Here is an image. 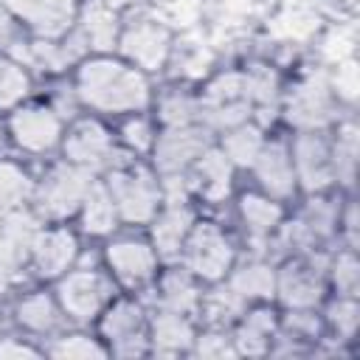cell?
<instances>
[{
  "instance_id": "1",
  "label": "cell",
  "mask_w": 360,
  "mask_h": 360,
  "mask_svg": "<svg viewBox=\"0 0 360 360\" xmlns=\"http://www.w3.org/2000/svg\"><path fill=\"white\" fill-rule=\"evenodd\" d=\"M76 96L84 107L110 115L143 112L152 101L149 79L124 56L93 53L76 68Z\"/></svg>"
},
{
  "instance_id": "2",
  "label": "cell",
  "mask_w": 360,
  "mask_h": 360,
  "mask_svg": "<svg viewBox=\"0 0 360 360\" xmlns=\"http://www.w3.org/2000/svg\"><path fill=\"white\" fill-rule=\"evenodd\" d=\"M93 183V169L76 166L70 160L56 163L34 186V214L45 222H65L68 217H76Z\"/></svg>"
},
{
  "instance_id": "3",
  "label": "cell",
  "mask_w": 360,
  "mask_h": 360,
  "mask_svg": "<svg viewBox=\"0 0 360 360\" xmlns=\"http://www.w3.org/2000/svg\"><path fill=\"white\" fill-rule=\"evenodd\" d=\"M101 183L107 186V191L118 208L121 222L149 225L152 217L158 214V208L163 205V191H160L158 174L138 166V163L110 169Z\"/></svg>"
},
{
  "instance_id": "4",
  "label": "cell",
  "mask_w": 360,
  "mask_h": 360,
  "mask_svg": "<svg viewBox=\"0 0 360 360\" xmlns=\"http://www.w3.org/2000/svg\"><path fill=\"white\" fill-rule=\"evenodd\" d=\"M250 115H253V98L248 90L245 70H228L214 76L197 98V118L205 129L225 132L236 124L250 121Z\"/></svg>"
},
{
  "instance_id": "5",
  "label": "cell",
  "mask_w": 360,
  "mask_h": 360,
  "mask_svg": "<svg viewBox=\"0 0 360 360\" xmlns=\"http://www.w3.org/2000/svg\"><path fill=\"white\" fill-rule=\"evenodd\" d=\"M180 256H183V267L191 276H197V281L217 284L231 273L236 250H233L231 239L225 236V231L219 225L194 222Z\"/></svg>"
},
{
  "instance_id": "6",
  "label": "cell",
  "mask_w": 360,
  "mask_h": 360,
  "mask_svg": "<svg viewBox=\"0 0 360 360\" xmlns=\"http://www.w3.org/2000/svg\"><path fill=\"white\" fill-rule=\"evenodd\" d=\"M290 158L301 191L323 194L335 183L332 141L323 135V129H298V135L290 141Z\"/></svg>"
},
{
  "instance_id": "7",
  "label": "cell",
  "mask_w": 360,
  "mask_h": 360,
  "mask_svg": "<svg viewBox=\"0 0 360 360\" xmlns=\"http://www.w3.org/2000/svg\"><path fill=\"white\" fill-rule=\"evenodd\" d=\"M62 312L76 323L96 321L110 304V281L98 270H68L56 278L53 290Z\"/></svg>"
},
{
  "instance_id": "8",
  "label": "cell",
  "mask_w": 360,
  "mask_h": 360,
  "mask_svg": "<svg viewBox=\"0 0 360 360\" xmlns=\"http://www.w3.org/2000/svg\"><path fill=\"white\" fill-rule=\"evenodd\" d=\"M211 146L208 129L202 124H183V127H163L155 138L152 158H155V174L172 177V174H188L194 160Z\"/></svg>"
},
{
  "instance_id": "9",
  "label": "cell",
  "mask_w": 360,
  "mask_h": 360,
  "mask_svg": "<svg viewBox=\"0 0 360 360\" xmlns=\"http://www.w3.org/2000/svg\"><path fill=\"white\" fill-rule=\"evenodd\" d=\"M98 326L104 340L110 343L107 349L112 354H143L149 349V321L141 309V304L129 301V298H118L110 301L104 307V312L98 315Z\"/></svg>"
},
{
  "instance_id": "10",
  "label": "cell",
  "mask_w": 360,
  "mask_h": 360,
  "mask_svg": "<svg viewBox=\"0 0 360 360\" xmlns=\"http://www.w3.org/2000/svg\"><path fill=\"white\" fill-rule=\"evenodd\" d=\"M8 135L22 152L45 155L62 143L65 124L59 112L45 104H17L8 112Z\"/></svg>"
},
{
  "instance_id": "11",
  "label": "cell",
  "mask_w": 360,
  "mask_h": 360,
  "mask_svg": "<svg viewBox=\"0 0 360 360\" xmlns=\"http://www.w3.org/2000/svg\"><path fill=\"white\" fill-rule=\"evenodd\" d=\"M104 262L110 276L127 287V290H138L143 284H149L158 276V253L152 248V242L146 239H135V236H121L112 239L104 250Z\"/></svg>"
},
{
  "instance_id": "12",
  "label": "cell",
  "mask_w": 360,
  "mask_h": 360,
  "mask_svg": "<svg viewBox=\"0 0 360 360\" xmlns=\"http://www.w3.org/2000/svg\"><path fill=\"white\" fill-rule=\"evenodd\" d=\"M3 8L42 39L65 37L79 14V0H0Z\"/></svg>"
},
{
  "instance_id": "13",
  "label": "cell",
  "mask_w": 360,
  "mask_h": 360,
  "mask_svg": "<svg viewBox=\"0 0 360 360\" xmlns=\"http://www.w3.org/2000/svg\"><path fill=\"white\" fill-rule=\"evenodd\" d=\"M118 51L143 73L160 70L172 53V31L155 20H138L118 34Z\"/></svg>"
},
{
  "instance_id": "14",
  "label": "cell",
  "mask_w": 360,
  "mask_h": 360,
  "mask_svg": "<svg viewBox=\"0 0 360 360\" xmlns=\"http://www.w3.org/2000/svg\"><path fill=\"white\" fill-rule=\"evenodd\" d=\"M76 256H79V239L70 228L59 222L51 228H39L28 250L31 267L37 270L39 278H48V281H56L59 276H65L73 267Z\"/></svg>"
},
{
  "instance_id": "15",
  "label": "cell",
  "mask_w": 360,
  "mask_h": 360,
  "mask_svg": "<svg viewBox=\"0 0 360 360\" xmlns=\"http://www.w3.org/2000/svg\"><path fill=\"white\" fill-rule=\"evenodd\" d=\"M59 146H62L65 160L96 172L110 163L115 152V138L98 118H82L62 135Z\"/></svg>"
},
{
  "instance_id": "16",
  "label": "cell",
  "mask_w": 360,
  "mask_h": 360,
  "mask_svg": "<svg viewBox=\"0 0 360 360\" xmlns=\"http://www.w3.org/2000/svg\"><path fill=\"white\" fill-rule=\"evenodd\" d=\"M259 191L276 197V200H290L298 191V180H295V169H292V158H290V143L278 141V138H264L253 166H250Z\"/></svg>"
},
{
  "instance_id": "17",
  "label": "cell",
  "mask_w": 360,
  "mask_h": 360,
  "mask_svg": "<svg viewBox=\"0 0 360 360\" xmlns=\"http://www.w3.org/2000/svg\"><path fill=\"white\" fill-rule=\"evenodd\" d=\"M194 222H197L194 208L186 200H172V202L160 205L149 222V242H152L158 259H163V262L180 259Z\"/></svg>"
},
{
  "instance_id": "18",
  "label": "cell",
  "mask_w": 360,
  "mask_h": 360,
  "mask_svg": "<svg viewBox=\"0 0 360 360\" xmlns=\"http://www.w3.org/2000/svg\"><path fill=\"white\" fill-rule=\"evenodd\" d=\"M332 87L326 79H304L284 101V115L295 129H323L332 121Z\"/></svg>"
},
{
  "instance_id": "19",
  "label": "cell",
  "mask_w": 360,
  "mask_h": 360,
  "mask_svg": "<svg viewBox=\"0 0 360 360\" xmlns=\"http://www.w3.org/2000/svg\"><path fill=\"white\" fill-rule=\"evenodd\" d=\"M323 278L309 262H287L276 270V295L287 309H312L323 298Z\"/></svg>"
},
{
  "instance_id": "20",
  "label": "cell",
  "mask_w": 360,
  "mask_h": 360,
  "mask_svg": "<svg viewBox=\"0 0 360 360\" xmlns=\"http://www.w3.org/2000/svg\"><path fill=\"white\" fill-rule=\"evenodd\" d=\"M233 163L225 158V152L219 146H208L197 160L194 166L188 169V183L191 188H197V194L208 202H222L228 194H231V186H233Z\"/></svg>"
},
{
  "instance_id": "21",
  "label": "cell",
  "mask_w": 360,
  "mask_h": 360,
  "mask_svg": "<svg viewBox=\"0 0 360 360\" xmlns=\"http://www.w3.org/2000/svg\"><path fill=\"white\" fill-rule=\"evenodd\" d=\"M194 326H191V318L183 315V312H174V309H158L155 318L149 321V343L155 352L160 354H180V352H188L194 346Z\"/></svg>"
},
{
  "instance_id": "22",
  "label": "cell",
  "mask_w": 360,
  "mask_h": 360,
  "mask_svg": "<svg viewBox=\"0 0 360 360\" xmlns=\"http://www.w3.org/2000/svg\"><path fill=\"white\" fill-rule=\"evenodd\" d=\"M239 219H242V225L248 228L250 236L264 239L273 231H278L281 222H284L281 200H276L264 191H248V194L239 197Z\"/></svg>"
},
{
  "instance_id": "23",
  "label": "cell",
  "mask_w": 360,
  "mask_h": 360,
  "mask_svg": "<svg viewBox=\"0 0 360 360\" xmlns=\"http://www.w3.org/2000/svg\"><path fill=\"white\" fill-rule=\"evenodd\" d=\"M79 222H82V231L90 236H110L118 228V222H121L118 208L101 180H96L87 191V197L82 200Z\"/></svg>"
},
{
  "instance_id": "24",
  "label": "cell",
  "mask_w": 360,
  "mask_h": 360,
  "mask_svg": "<svg viewBox=\"0 0 360 360\" xmlns=\"http://www.w3.org/2000/svg\"><path fill=\"white\" fill-rule=\"evenodd\" d=\"M225 278H228V287L245 304L270 301L276 295V270L270 264H264V262H248V264L231 267V273Z\"/></svg>"
},
{
  "instance_id": "25",
  "label": "cell",
  "mask_w": 360,
  "mask_h": 360,
  "mask_svg": "<svg viewBox=\"0 0 360 360\" xmlns=\"http://www.w3.org/2000/svg\"><path fill=\"white\" fill-rule=\"evenodd\" d=\"M276 329H278V323H276L270 309L256 307V309L245 312V318L239 321V326L231 338L236 354H264L270 349V340H273Z\"/></svg>"
},
{
  "instance_id": "26",
  "label": "cell",
  "mask_w": 360,
  "mask_h": 360,
  "mask_svg": "<svg viewBox=\"0 0 360 360\" xmlns=\"http://www.w3.org/2000/svg\"><path fill=\"white\" fill-rule=\"evenodd\" d=\"M202 304V292L197 287V276H191L186 267L166 270L160 276V307L174 309L183 315H194Z\"/></svg>"
},
{
  "instance_id": "27",
  "label": "cell",
  "mask_w": 360,
  "mask_h": 360,
  "mask_svg": "<svg viewBox=\"0 0 360 360\" xmlns=\"http://www.w3.org/2000/svg\"><path fill=\"white\" fill-rule=\"evenodd\" d=\"M17 321H20V326H25L28 332H37V335H48V332H53L56 326H59V321H62V307H59V301H56V295L53 292H31V295H25L20 304H17Z\"/></svg>"
},
{
  "instance_id": "28",
  "label": "cell",
  "mask_w": 360,
  "mask_h": 360,
  "mask_svg": "<svg viewBox=\"0 0 360 360\" xmlns=\"http://www.w3.org/2000/svg\"><path fill=\"white\" fill-rule=\"evenodd\" d=\"M262 143H264L262 127L253 124V121H245V124H236V127L222 132L219 149L233 163V169H250L256 155H259V149H262Z\"/></svg>"
},
{
  "instance_id": "29",
  "label": "cell",
  "mask_w": 360,
  "mask_h": 360,
  "mask_svg": "<svg viewBox=\"0 0 360 360\" xmlns=\"http://www.w3.org/2000/svg\"><path fill=\"white\" fill-rule=\"evenodd\" d=\"M34 180L11 160H0V217L22 211L34 200Z\"/></svg>"
},
{
  "instance_id": "30",
  "label": "cell",
  "mask_w": 360,
  "mask_h": 360,
  "mask_svg": "<svg viewBox=\"0 0 360 360\" xmlns=\"http://www.w3.org/2000/svg\"><path fill=\"white\" fill-rule=\"evenodd\" d=\"M31 90V79L20 62L0 53V110H14Z\"/></svg>"
},
{
  "instance_id": "31",
  "label": "cell",
  "mask_w": 360,
  "mask_h": 360,
  "mask_svg": "<svg viewBox=\"0 0 360 360\" xmlns=\"http://www.w3.org/2000/svg\"><path fill=\"white\" fill-rule=\"evenodd\" d=\"M332 160H335V180L352 183L357 169V127L343 124L338 129V138L332 141Z\"/></svg>"
},
{
  "instance_id": "32",
  "label": "cell",
  "mask_w": 360,
  "mask_h": 360,
  "mask_svg": "<svg viewBox=\"0 0 360 360\" xmlns=\"http://www.w3.org/2000/svg\"><path fill=\"white\" fill-rule=\"evenodd\" d=\"M84 31H87V42L93 48H98L101 53H107V48H112L118 42V22H115V14L110 8H90L84 14Z\"/></svg>"
},
{
  "instance_id": "33",
  "label": "cell",
  "mask_w": 360,
  "mask_h": 360,
  "mask_svg": "<svg viewBox=\"0 0 360 360\" xmlns=\"http://www.w3.org/2000/svg\"><path fill=\"white\" fill-rule=\"evenodd\" d=\"M245 79H248V90H250V98H253V112L278 104V98H281V93H278V76L270 68H264V65L248 68L245 70Z\"/></svg>"
},
{
  "instance_id": "34",
  "label": "cell",
  "mask_w": 360,
  "mask_h": 360,
  "mask_svg": "<svg viewBox=\"0 0 360 360\" xmlns=\"http://www.w3.org/2000/svg\"><path fill=\"white\" fill-rule=\"evenodd\" d=\"M118 138H121V143H124L129 152H135V155H149L152 146H155L158 129L152 127V121H149L146 115L129 112L127 121H124L121 129H118Z\"/></svg>"
},
{
  "instance_id": "35",
  "label": "cell",
  "mask_w": 360,
  "mask_h": 360,
  "mask_svg": "<svg viewBox=\"0 0 360 360\" xmlns=\"http://www.w3.org/2000/svg\"><path fill=\"white\" fill-rule=\"evenodd\" d=\"M48 354H53V357H70V360H73V357H76V360H90V357H107L110 349H107L104 343H98L96 338L76 332V335L56 338V340L51 343Z\"/></svg>"
},
{
  "instance_id": "36",
  "label": "cell",
  "mask_w": 360,
  "mask_h": 360,
  "mask_svg": "<svg viewBox=\"0 0 360 360\" xmlns=\"http://www.w3.org/2000/svg\"><path fill=\"white\" fill-rule=\"evenodd\" d=\"M158 118L160 127H183L197 121V98L186 93H169L158 104Z\"/></svg>"
},
{
  "instance_id": "37",
  "label": "cell",
  "mask_w": 360,
  "mask_h": 360,
  "mask_svg": "<svg viewBox=\"0 0 360 360\" xmlns=\"http://www.w3.org/2000/svg\"><path fill=\"white\" fill-rule=\"evenodd\" d=\"M200 309H205L217 323H231V321L245 309V301L225 284V290H217V292H211L208 298H202Z\"/></svg>"
},
{
  "instance_id": "38",
  "label": "cell",
  "mask_w": 360,
  "mask_h": 360,
  "mask_svg": "<svg viewBox=\"0 0 360 360\" xmlns=\"http://www.w3.org/2000/svg\"><path fill=\"white\" fill-rule=\"evenodd\" d=\"M357 321H360L357 298L354 295H338V301H332V307H329V323H332V329L343 340H349L357 332Z\"/></svg>"
},
{
  "instance_id": "39",
  "label": "cell",
  "mask_w": 360,
  "mask_h": 360,
  "mask_svg": "<svg viewBox=\"0 0 360 360\" xmlns=\"http://www.w3.org/2000/svg\"><path fill=\"white\" fill-rule=\"evenodd\" d=\"M357 281H360V267H357L354 250L349 248L346 253H340L332 262V284H335L338 295H354L357 298Z\"/></svg>"
},
{
  "instance_id": "40",
  "label": "cell",
  "mask_w": 360,
  "mask_h": 360,
  "mask_svg": "<svg viewBox=\"0 0 360 360\" xmlns=\"http://www.w3.org/2000/svg\"><path fill=\"white\" fill-rule=\"evenodd\" d=\"M329 87H332V93L338 98H343L346 104H354V98H357V65L352 59L349 62H340L338 65V73L329 82Z\"/></svg>"
},
{
  "instance_id": "41",
  "label": "cell",
  "mask_w": 360,
  "mask_h": 360,
  "mask_svg": "<svg viewBox=\"0 0 360 360\" xmlns=\"http://www.w3.org/2000/svg\"><path fill=\"white\" fill-rule=\"evenodd\" d=\"M194 346L202 357H225V354H236L233 349V340L222 332H208V335H200L194 338Z\"/></svg>"
},
{
  "instance_id": "42",
  "label": "cell",
  "mask_w": 360,
  "mask_h": 360,
  "mask_svg": "<svg viewBox=\"0 0 360 360\" xmlns=\"http://www.w3.org/2000/svg\"><path fill=\"white\" fill-rule=\"evenodd\" d=\"M11 357H39V352L22 340L14 338H3L0 340V360H11Z\"/></svg>"
}]
</instances>
